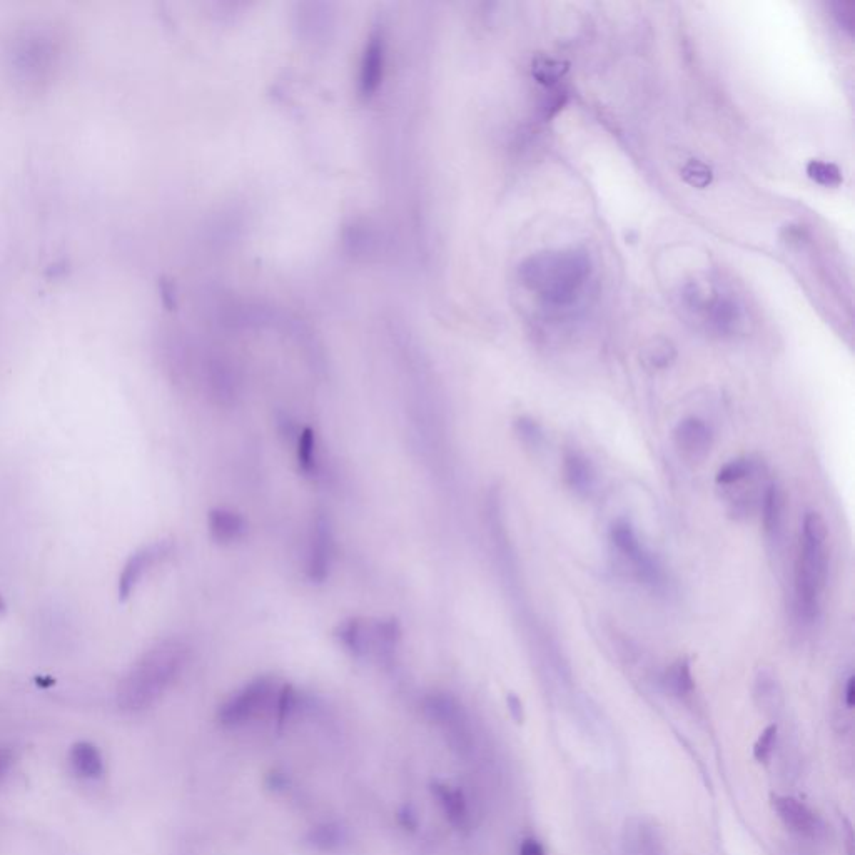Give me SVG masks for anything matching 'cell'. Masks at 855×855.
<instances>
[{"label":"cell","mask_w":855,"mask_h":855,"mask_svg":"<svg viewBox=\"0 0 855 855\" xmlns=\"http://www.w3.org/2000/svg\"><path fill=\"white\" fill-rule=\"evenodd\" d=\"M9 67L14 76L24 82L44 81L57 64L59 47L56 37L47 31L29 29L12 41L9 51Z\"/></svg>","instance_id":"obj_3"},{"label":"cell","mask_w":855,"mask_h":855,"mask_svg":"<svg viewBox=\"0 0 855 855\" xmlns=\"http://www.w3.org/2000/svg\"><path fill=\"white\" fill-rule=\"evenodd\" d=\"M334 557L333 528L328 518L318 515L314 520L311 543L308 552V577L313 582L321 583L328 578Z\"/></svg>","instance_id":"obj_11"},{"label":"cell","mask_w":855,"mask_h":855,"mask_svg":"<svg viewBox=\"0 0 855 855\" xmlns=\"http://www.w3.org/2000/svg\"><path fill=\"white\" fill-rule=\"evenodd\" d=\"M6 610H7L6 600H4V597H2V595H0V615H2V613H6Z\"/></svg>","instance_id":"obj_37"},{"label":"cell","mask_w":855,"mask_h":855,"mask_svg":"<svg viewBox=\"0 0 855 855\" xmlns=\"http://www.w3.org/2000/svg\"><path fill=\"white\" fill-rule=\"evenodd\" d=\"M844 700L845 705H847V709H852L855 705V678L850 675L847 678V682H845L844 687Z\"/></svg>","instance_id":"obj_36"},{"label":"cell","mask_w":855,"mask_h":855,"mask_svg":"<svg viewBox=\"0 0 855 855\" xmlns=\"http://www.w3.org/2000/svg\"><path fill=\"white\" fill-rule=\"evenodd\" d=\"M173 553V543L157 542L152 543L149 547H144L139 552L134 553L122 570L119 577V598L122 602L131 597V593L136 590L137 585L141 582L152 567H156L157 563L166 560Z\"/></svg>","instance_id":"obj_10"},{"label":"cell","mask_w":855,"mask_h":855,"mask_svg":"<svg viewBox=\"0 0 855 855\" xmlns=\"http://www.w3.org/2000/svg\"><path fill=\"white\" fill-rule=\"evenodd\" d=\"M610 538L618 553H622L623 557L628 558L635 565V570L640 573V577L645 580L657 578V567L653 565L652 557L643 550L642 543L638 540L637 533L630 523L625 520L613 523Z\"/></svg>","instance_id":"obj_13"},{"label":"cell","mask_w":855,"mask_h":855,"mask_svg":"<svg viewBox=\"0 0 855 855\" xmlns=\"http://www.w3.org/2000/svg\"><path fill=\"white\" fill-rule=\"evenodd\" d=\"M673 443L683 460L700 463L710 455L714 435L710 426L697 416L683 418L673 430Z\"/></svg>","instance_id":"obj_9"},{"label":"cell","mask_w":855,"mask_h":855,"mask_svg":"<svg viewBox=\"0 0 855 855\" xmlns=\"http://www.w3.org/2000/svg\"><path fill=\"white\" fill-rule=\"evenodd\" d=\"M425 712L431 722H435L445 734L451 749L458 754H468L471 750V730L465 710L451 695L433 694L426 697Z\"/></svg>","instance_id":"obj_8"},{"label":"cell","mask_w":855,"mask_h":855,"mask_svg":"<svg viewBox=\"0 0 855 855\" xmlns=\"http://www.w3.org/2000/svg\"><path fill=\"white\" fill-rule=\"evenodd\" d=\"M276 682L271 677H259L236 694L231 695L218 712V719L226 727H239L258 717L271 702H276Z\"/></svg>","instance_id":"obj_7"},{"label":"cell","mask_w":855,"mask_h":855,"mask_svg":"<svg viewBox=\"0 0 855 855\" xmlns=\"http://www.w3.org/2000/svg\"><path fill=\"white\" fill-rule=\"evenodd\" d=\"M827 580V555L824 545L802 540L799 562L795 570L797 607L805 620L814 622L819 617L820 597Z\"/></svg>","instance_id":"obj_5"},{"label":"cell","mask_w":855,"mask_h":855,"mask_svg":"<svg viewBox=\"0 0 855 855\" xmlns=\"http://www.w3.org/2000/svg\"><path fill=\"white\" fill-rule=\"evenodd\" d=\"M515 433H517L523 445L532 448V450L540 448L543 440H545V433H543L542 426H540L537 420L530 418V416H520V418L515 420Z\"/></svg>","instance_id":"obj_28"},{"label":"cell","mask_w":855,"mask_h":855,"mask_svg":"<svg viewBox=\"0 0 855 855\" xmlns=\"http://www.w3.org/2000/svg\"><path fill=\"white\" fill-rule=\"evenodd\" d=\"M532 71L533 77H535L540 84L552 87L555 86L558 81H562V77L567 74L568 67L567 64H563V62L553 61V59L542 57V59H537V61L533 62Z\"/></svg>","instance_id":"obj_27"},{"label":"cell","mask_w":855,"mask_h":855,"mask_svg":"<svg viewBox=\"0 0 855 855\" xmlns=\"http://www.w3.org/2000/svg\"><path fill=\"white\" fill-rule=\"evenodd\" d=\"M339 643L355 657H366L370 653L388 655L401 638L400 623L391 620H366L350 618L341 622L334 632Z\"/></svg>","instance_id":"obj_4"},{"label":"cell","mask_w":855,"mask_h":855,"mask_svg":"<svg viewBox=\"0 0 855 855\" xmlns=\"http://www.w3.org/2000/svg\"><path fill=\"white\" fill-rule=\"evenodd\" d=\"M436 799L440 800L441 807L445 810L446 817L456 829H466L470 824V810L468 802L461 790L445 784L433 785Z\"/></svg>","instance_id":"obj_18"},{"label":"cell","mask_w":855,"mask_h":855,"mask_svg":"<svg viewBox=\"0 0 855 855\" xmlns=\"http://www.w3.org/2000/svg\"><path fill=\"white\" fill-rule=\"evenodd\" d=\"M208 528L214 542L228 545V543L241 540L248 530V525H246V520L236 511L216 508V510L209 511Z\"/></svg>","instance_id":"obj_15"},{"label":"cell","mask_w":855,"mask_h":855,"mask_svg":"<svg viewBox=\"0 0 855 855\" xmlns=\"http://www.w3.org/2000/svg\"><path fill=\"white\" fill-rule=\"evenodd\" d=\"M563 473L568 486L577 495L587 496L595 485V470L592 463L578 451H568L563 461Z\"/></svg>","instance_id":"obj_17"},{"label":"cell","mask_w":855,"mask_h":855,"mask_svg":"<svg viewBox=\"0 0 855 855\" xmlns=\"http://www.w3.org/2000/svg\"><path fill=\"white\" fill-rule=\"evenodd\" d=\"M69 765L72 772L84 780L101 779L106 772V764L101 750L97 745L87 740H81L72 745L69 750Z\"/></svg>","instance_id":"obj_14"},{"label":"cell","mask_w":855,"mask_h":855,"mask_svg":"<svg viewBox=\"0 0 855 855\" xmlns=\"http://www.w3.org/2000/svg\"><path fill=\"white\" fill-rule=\"evenodd\" d=\"M827 535H829V528H827L824 518L820 517L819 513H815V511H809L804 518V537H802V540L824 545Z\"/></svg>","instance_id":"obj_30"},{"label":"cell","mask_w":855,"mask_h":855,"mask_svg":"<svg viewBox=\"0 0 855 855\" xmlns=\"http://www.w3.org/2000/svg\"><path fill=\"white\" fill-rule=\"evenodd\" d=\"M777 732H779L777 725H770L760 734L759 740L755 742L754 755L759 762H765L769 759L772 749H774L775 740H777Z\"/></svg>","instance_id":"obj_31"},{"label":"cell","mask_w":855,"mask_h":855,"mask_svg":"<svg viewBox=\"0 0 855 855\" xmlns=\"http://www.w3.org/2000/svg\"><path fill=\"white\" fill-rule=\"evenodd\" d=\"M343 830L338 825L323 824L308 834V844L318 850H333L343 842Z\"/></svg>","instance_id":"obj_26"},{"label":"cell","mask_w":855,"mask_h":855,"mask_svg":"<svg viewBox=\"0 0 855 855\" xmlns=\"http://www.w3.org/2000/svg\"><path fill=\"white\" fill-rule=\"evenodd\" d=\"M760 506H762V520H764L765 532L775 537L780 532V527H782V522H784L785 500L784 493L780 490L779 485L770 483L765 488Z\"/></svg>","instance_id":"obj_19"},{"label":"cell","mask_w":855,"mask_h":855,"mask_svg":"<svg viewBox=\"0 0 855 855\" xmlns=\"http://www.w3.org/2000/svg\"><path fill=\"white\" fill-rule=\"evenodd\" d=\"M677 358V351L668 341H653L643 351V363L652 370H665Z\"/></svg>","instance_id":"obj_24"},{"label":"cell","mask_w":855,"mask_h":855,"mask_svg":"<svg viewBox=\"0 0 855 855\" xmlns=\"http://www.w3.org/2000/svg\"><path fill=\"white\" fill-rule=\"evenodd\" d=\"M14 765H16V755H14V752L4 747V745H0V782H4L9 777L12 769H14Z\"/></svg>","instance_id":"obj_33"},{"label":"cell","mask_w":855,"mask_h":855,"mask_svg":"<svg viewBox=\"0 0 855 855\" xmlns=\"http://www.w3.org/2000/svg\"><path fill=\"white\" fill-rule=\"evenodd\" d=\"M755 699L767 714H775L782 707V690L772 673H759L755 680Z\"/></svg>","instance_id":"obj_21"},{"label":"cell","mask_w":855,"mask_h":855,"mask_svg":"<svg viewBox=\"0 0 855 855\" xmlns=\"http://www.w3.org/2000/svg\"><path fill=\"white\" fill-rule=\"evenodd\" d=\"M592 273V259L582 249L533 254L520 266L523 286L552 309L572 308L582 298Z\"/></svg>","instance_id":"obj_1"},{"label":"cell","mask_w":855,"mask_h":855,"mask_svg":"<svg viewBox=\"0 0 855 855\" xmlns=\"http://www.w3.org/2000/svg\"><path fill=\"white\" fill-rule=\"evenodd\" d=\"M807 176L824 188H839L842 184V173L832 162L810 161L807 164Z\"/></svg>","instance_id":"obj_25"},{"label":"cell","mask_w":855,"mask_h":855,"mask_svg":"<svg viewBox=\"0 0 855 855\" xmlns=\"http://www.w3.org/2000/svg\"><path fill=\"white\" fill-rule=\"evenodd\" d=\"M665 683L672 694L678 697L689 695L694 690V677H692L689 660L682 658L677 663H673L665 675Z\"/></svg>","instance_id":"obj_23"},{"label":"cell","mask_w":855,"mask_h":855,"mask_svg":"<svg viewBox=\"0 0 855 855\" xmlns=\"http://www.w3.org/2000/svg\"><path fill=\"white\" fill-rule=\"evenodd\" d=\"M835 17H837V21H839L840 26L847 29V31H854L855 26V9L854 4H850V2H839V4H835Z\"/></svg>","instance_id":"obj_32"},{"label":"cell","mask_w":855,"mask_h":855,"mask_svg":"<svg viewBox=\"0 0 855 855\" xmlns=\"http://www.w3.org/2000/svg\"><path fill=\"white\" fill-rule=\"evenodd\" d=\"M683 303L685 306L704 319L710 329L715 333H734L740 323V308L734 299L727 298L715 289L702 288L699 284H689L683 289Z\"/></svg>","instance_id":"obj_6"},{"label":"cell","mask_w":855,"mask_h":855,"mask_svg":"<svg viewBox=\"0 0 855 855\" xmlns=\"http://www.w3.org/2000/svg\"><path fill=\"white\" fill-rule=\"evenodd\" d=\"M520 855H547L537 839H525L520 845Z\"/></svg>","instance_id":"obj_35"},{"label":"cell","mask_w":855,"mask_h":855,"mask_svg":"<svg viewBox=\"0 0 855 855\" xmlns=\"http://www.w3.org/2000/svg\"><path fill=\"white\" fill-rule=\"evenodd\" d=\"M506 704H508V710H510L511 717L517 720L518 724H522L523 719H525V710H523L522 700L518 699L517 695L510 694L508 695V699H506Z\"/></svg>","instance_id":"obj_34"},{"label":"cell","mask_w":855,"mask_h":855,"mask_svg":"<svg viewBox=\"0 0 855 855\" xmlns=\"http://www.w3.org/2000/svg\"><path fill=\"white\" fill-rule=\"evenodd\" d=\"M627 855H660V839L652 825L640 819L628 822L623 834Z\"/></svg>","instance_id":"obj_16"},{"label":"cell","mask_w":855,"mask_h":855,"mask_svg":"<svg viewBox=\"0 0 855 855\" xmlns=\"http://www.w3.org/2000/svg\"><path fill=\"white\" fill-rule=\"evenodd\" d=\"M298 463L306 475L313 476L318 473V441L311 428H304L298 433Z\"/></svg>","instance_id":"obj_22"},{"label":"cell","mask_w":855,"mask_h":855,"mask_svg":"<svg viewBox=\"0 0 855 855\" xmlns=\"http://www.w3.org/2000/svg\"><path fill=\"white\" fill-rule=\"evenodd\" d=\"M772 805H774L775 812L779 814L780 820L795 834L815 839L824 832V824H822L819 815L815 814L814 810L809 809L807 805L802 804L800 800L787 797V795H774Z\"/></svg>","instance_id":"obj_12"},{"label":"cell","mask_w":855,"mask_h":855,"mask_svg":"<svg viewBox=\"0 0 855 855\" xmlns=\"http://www.w3.org/2000/svg\"><path fill=\"white\" fill-rule=\"evenodd\" d=\"M759 473V463L752 458H737L727 463L720 468L719 473L715 476L717 485L720 486H735L750 480L752 476Z\"/></svg>","instance_id":"obj_20"},{"label":"cell","mask_w":855,"mask_h":855,"mask_svg":"<svg viewBox=\"0 0 855 855\" xmlns=\"http://www.w3.org/2000/svg\"><path fill=\"white\" fill-rule=\"evenodd\" d=\"M682 178L692 188L705 189L714 181V173L704 162L692 159L682 167Z\"/></svg>","instance_id":"obj_29"},{"label":"cell","mask_w":855,"mask_h":855,"mask_svg":"<svg viewBox=\"0 0 855 855\" xmlns=\"http://www.w3.org/2000/svg\"><path fill=\"white\" fill-rule=\"evenodd\" d=\"M188 658V645L179 638H169L147 650L119 683V709L136 714L156 704L181 675Z\"/></svg>","instance_id":"obj_2"}]
</instances>
